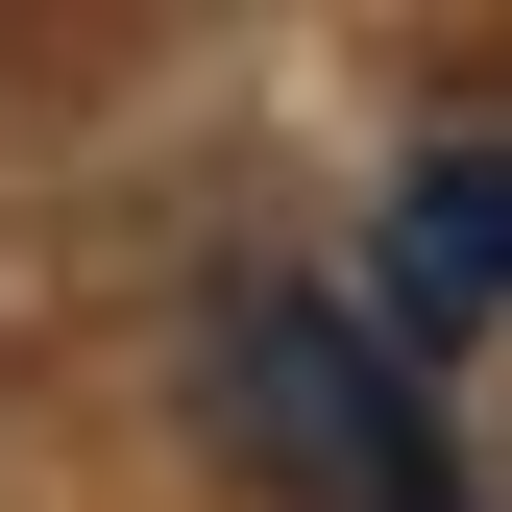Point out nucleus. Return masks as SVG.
I'll use <instances>...</instances> for the list:
<instances>
[{"instance_id":"1","label":"nucleus","mask_w":512,"mask_h":512,"mask_svg":"<svg viewBox=\"0 0 512 512\" xmlns=\"http://www.w3.org/2000/svg\"><path fill=\"white\" fill-rule=\"evenodd\" d=\"M196 391H220V439H244L293 512H439V415H415V342H391V317L244 293L220 342H196Z\"/></svg>"},{"instance_id":"2","label":"nucleus","mask_w":512,"mask_h":512,"mask_svg":"<svg viewBox=\"0 0 512 512\" xmlns=\"http://www.w3.org/2000/svg\"><path fill=\"white\" fill-rule=\"evenodd\" d=\"M464 317H512V147L391 171V342H464Z\"/></svg>"}]
</instances>
